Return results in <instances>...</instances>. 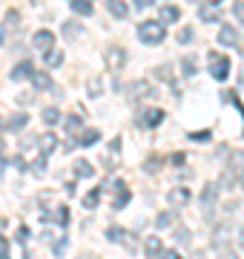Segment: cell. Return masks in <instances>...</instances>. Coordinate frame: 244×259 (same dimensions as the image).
Instances as JSON below:
<instances>
[{
    "label": "cell",
    "instance_id": "49",
    "mask_svg": "<svg viewBox=\"0 0 244 259\" xmlns=\"http://www.w3.org/2000/svg\"><path fill=\"white\" fill-rule=\"evenodd\" d=\"M118 150H121V136H118L115 141H109V153H118Z\"/></svg>",
    "mask_w": 244,
    "mask_h": 259
},
{
    "label": "cell",
    "instance_id": "29",
    "mask_svg": "<svg viewBox=\"0 0 244 259\" xmlns=\"http://www.w3.org/2000/svg\"><path fill=\"white\" fill-rule=\"evenodd\" d=\"M81 202H84L86 210H95V207L101 204V187H92V190H89V193H86L84 199H81Z\"/></svg>",
    "mask_w": 244,
    "mask_h": 259
},
{
    "label": "cell",
    "instance_id": "41",
    "mask_svg": "<svg viewBox=\"0 0 244 259\" xmlns=\"http://www.w3.org/2000/svg\"><path fill=\"white\" fill-rule=\"evenodd\" d=\"M158 259H181V250H175V248H164L158 253Z\"/></svg>",
    "mask_w": 244,
    "mask_h": 259
},
{
    "label": "cell",
    "instance_id": "27",
    "mask_svg": "<svg viewBox=\"0 0 244 259\" xmlns=\"http://www.w3.org/2000/svg\"><path fill=\"white\" fill-rule=\"evenodd\" d=\"M60 124L66 127V133H69V136H75L78 130L84 127V118H81V115H64V118H60Z\"/></svg>",
    "mask_w": 244,
    "mask_h": 259
},
{
    "label": "cell",
    "instance_id": "33",
    "mask_svg": "<svg viewBox=\"0 0 244 259\" xmlns=\"http://www.w3.org/2000/svg\"><path fill=\"white\" fill-rule=\"evenodd\" d=\"M118 245H124L127 250H138V239H135L130 231H124V236H121V242H118Z\"/></svg>",
    "mask_w": 244,
    "mask_h": 259
},
{
    "label": "cell",
    "instance_id": "12",
    "mask_svg": "<svg viewBox=\"0 0 244 259\" xmlns=\"http://www.w3.org/2000/svg\"><path fill=\"white\" fill-rule=\"evenodd\" d=\"M158 23H164V26H167V23H178L181 20V9L178 6H172V3H167V6H161L158 9Z\"/></svg>",
    "mask_w": 244,
    "mask_h": 259
},
{
    "label": "cell",
    "instance_id": "39",
    "mask_svg": "<svg viewBox=\"0 0 244 259\" xmlns=\"http://www.w3.org/2000/svg\"><path fill=\"white\" fill-rule=\"evenodd\" d=\"M155 78H164V81H167V83H175V81H172V69H169L167 64H164V66H158V69H155Z\"/></svg>",
    "mask_w": 244,
    "mask_h": 259
},
{
    "label": "cell",
    "instance_id": "13",
    "mask_svg": "<svg viewBox=\"0 0 244 259\" xmlns=\"http://www.w3.org/2000/svg\"><path fill=\"white\" fill-rule=\"evenodd\" d=\"M218 44H221V47H230V49H235L238 47V32H235V26H221L218 29Z\"/></svg>",
    "mask_w": 244,
    "mask_h": 259
},
{
    "label": "cell",
    "instance_id": "4",
    "mask_svg": "<svg viewBox=\"0 0 244 259\" xmlns=\"http://www.w3.org/2000/svg\"><path fill=\"white\" fill-rule=\"evenodd\" d=\"M221 9H224V0H201L198 3V20L201 23H218Z\"/></svg>",
    "mask_w": 244,
    "mask_h": 259
},
{
    "label": "cell",
    "instance_id": "14",
    "mask_svg": "<svg viewBox=\"0 0 244 259\" xmlns=\"http://www.w3.org/2000/svg\"><path fill=\"white\" fill-rule=\"evenodd\" d=\"M29 81H32V87H35V90H43V93H49V90H55V81H52V75L49 72H32V78H29Z\"/></svg>",
    "mask_w": 244,
    "mask_h": 259
},
{
    "label": "cell",
    "instance_id": "22",
    "mask_svg": "<svg viewBox=\"0 0 244 259\" xmlns=\"http://www.w3.org/2000/svg\"><path fill=\"white\" fill-rule=\"evenodd\" d=\"M161 250H164V242H161L158 236H147V242H144V253H147V259H158Z\"/></svg>",
    "mask_w": 244,
    "mask_h": 259
},
{
    "label": "cell",
    "instance_id": "32",
    "mask_svg": "<svg viewBox=\"0 0 244 259\" xmlns=\"http://www.w3.org/2000/svg\"><path fill=\"white\" fill-rule=\"evenodd\" d=\"M46 156H38L35 158V161H32V164H29V170H32V176H43V173H46Z\"/></svg>",
    "mask_w": 244,
    "mask_h": 259
},
{
    "label": "cell",
    "instance_id": "45",
    "mask_svg": "<svg viewBox=\"0 0 244 259\" xmlns=\"http://www.w3.org/2000/svg\"><path fill=\"white\" fill-rule=\"evenodd\" d=\"M132 3H135V9H150L155 0H132Z\"/></svg>",
    "mask_w": 244,
    "mask_h": 259
},
{
    "label": "cell",
    "instance_id": "3",
    "mask_svg": "<svg viewBox=\"0 0 244 259\" xmlns=\"http://www.w3.org/2000/svg\"><path fill=\"white\" fill-rule=\"evenodd\" d=\"M207 69L216 81H227L230 78V58L227 55H218V52H210L207 55Z\"/></svg>",
    "mask_w": 244,
    "mask_h": 259
},
{
    "label": "cell",
    "instance_id": "57",
    "mask_svg": "<svg viewBox=\"0 0 244 259\" xmlns=\"http://www.w3.org/2000/svg\"><path fill=\"white\" fill-rule=\"evenodd\" d=\"M190 3H201V0H190Z\"/></svg>",
    "mask_w": 244,
    "mask_h": 259
},
{
    "label": "cell",
    "instance_id": "30",
    "mask_svg": "<svg viewBox=\"0 0 244 259\" xmlns=\"http://www.w3.org/2000/svg\"><path fill=\"white\" fill-rule=\"evenodd\" d=\"M175 40H178L181 47L193 44V40H196V32H193V26H181V29H178V35H175Z\"/></svg>",
    "mask_w": 244,
    "mask_h": 259
},
{
    "label": "cell",
    "instance_id": "17",
    "mask_svg": "<svg viewBox=\"0 0 244 259\" xmlns=\"http://www.w3.org/2000/svg\"><path fill=\"white\" fill-rule=\"evenodd\" d=\"M69 222H72L69 204H57L55 213H52V225H57V228H69Z\"/></svg>",
    "mask_w": 244,
    "mask_h": 259
},
{
    "label": "cell",
    "instance_id": "10",
    "mask_svg": "<svg viewBox=\"0 0 244 259\" xmlns=\"http://www.w3.org/2000/svg\"><path fill=\"white\" fill-rule=\"evenodd\" d=\"M112 187L115 190H118V196H115V202H112V210H124V207H127V204H130V190H127V185H124L121 179H115L112 182Z\"/></svg>",
    "mask_w": 244,
    "mask_h": 259
},
{
    "label": "cell",
    "instance_id": "2",
    "mask_svg": "<svg viewBox=\"0 0 244 259\" xmlns=\"http://www.w3.org/2000/svg\"><path fill=\"white\" fill-rule=\"evenodd\" d=\"M164 121V110L161 107H141V112L135 115V124L141 130H158Z\"/></svg>",
    "mask_w": 244,
    "mask_h": 259
},
{
    "label": "cell",
    "instance_id": "6",
    "mask_svg": "<svg viewBox=\"0 0 244 259\" xmlns=\"http://www.w3.org/2000/svg\"><path fill=\"white\" fill-rule=\"evenodd\" d=\"M32 72H35V66H32V61H18V64L12 66L9 78H12L15 83H23V81H29V78H32Z\"/></svg>",
    "mask_w": 244,
    "mask_h": 259
},
{
    "label": "cell",
    "instance_id": "44",
    "mask_svg": "<svg viewBox=\"0 0 244 259\" xmlns=\"http://www.w3.org/2000/svg\"><path fill=\"white\" fill-rule=\"evenodd\" d=\"M218 259H238L233 248H218Z\"/></svg>",
    "mask_w": 244,
    "mask_h": 259
},
{
    "label": "cell",
    "instance_id": "38",
    "mask_svg": "<svg viewBox=\"0 0 244 259\" xmlns=\"http://www.w3.org/2000/svg\"><path fill=\"white\" fill-rule=\"evenodd\" d=\"M86 93H89V98H98V95L103 93V81H101V78H95L92 87H86Z\"/></svg>",
    "mask_w": 244,
    "mask_h": 259
},
{
    "label": "cell",
    "instance_id": "19",
    "mask_svg": "<svg viewBox=\"0 0 244 259\" xmlns=\"http://www.w3.org/2000/svg\"><path fill=\"white\" fill-rule=\"evenodd\" d=\"M69 9H72V15H78V18H89L92 15V0H69Z\"/></svg>",
    "mask_w": 244,
    "mask_h": 259
},
{
    "label": "cell",
    "instance_id": "18",
    "mask_svg": "<svg viewBox=\"0 0 244 259\" xmlns=\"http://www.w3.org/2000/svg\"><path fill=\"white\" fill-rule=\"evenodd\" d=\"M38 144H40V156H49V153H55V147H57L55 133H52V130H46V133H43V136L38 139Z\"/></svg>",
    "mask_w": 244,
    "mask_h": 259
},
{
    "label": "cell",
    "instance_id": "31",
    "mask_svg": "<svg viewBox=\"0 0 244 259\" xmlns=\"http://www.w3.org/2000/svg\"><path fill=\"white\" fill-rule=\"evenodd\" d=\"M181 72L187 75V78H193V75L198 72V64H196V58H193V55L181 58Z\"/></svg>",
    "mask_w": 244,
    "mask_h": 259
},
{
    "label": "cell",
    "instance_id": "15",
    "mask_svg": "<svg viewBox=\"0 0 244 259\" xmlns=\"http://www.w3.org/2000/svg\"><path fill=\"white\" fill-rule=\"evenodd\" d=\"M130 95L132 98H152V95H155V87H152L150 81H132Z\"/></svg>",
    "mask_w": 244,
    "mask_h": 259
},
{
    "label": "cell",
    "instance_id": "23",
    "mask_svg": "<svg viewBox=\"0 0 244 259\" xmlns=\"http://www.w3.org/2000/svg\"><path fill=\"white\" fill-rule=\"evenodd\" d=\"M43 64H46L49 69H57V66H64V52L52 47L49 52H43Z\"/></svg>",
    "mask_w": 244,
    "mask_h": 259
},
{
    "label": "cell",
    "instance_id": "40",
    "mask_svg": "<svg viewBox=\"0 0 244 259\" xmlns=\"http://www.w3.org/2000/svg\"><path fill=\"white\" fill-rule=\"evenodd\" d=\"M233 18L244 23V0H233Z\"/></svg>",
    "mask_w": 244,
    "mask_h": 259
},
{
    "label": "cell",
    "instance_id": "16",
    "mask_svg": "<svg viewBox=\"0 0 244 259\" xmlns=\"http://www.w3.org/2000/svg\"><path fill=\"white\" fill-rule=\"evenodd\" d=\"M106 9L112 15L115 20H127L130 18V6H127V0H106Z\"/></svg>",
    "mask_w": 244,
    "mask_h": 259
},
{
    "label": "cell",
    "instance_id": "20",
    "mask_svg": "<svg viewBox=\"0 0 244 259\" xmlns=\"http://www.w3.org/2000/svg\"><path fill=\"white\" fill-rule=\"evenodd\" d=\"M60 118H64V112L57 110V107H43V110H40V121H43L46 127H55V124H60Z\"/></svg>",
    "mask_w": 244,
    "mask_h": 259
},
{
    "label": "cell",
    "instance_id": "48",
    "mask_svg": "<svg viewBox=\"0 0 244 259\" xmlns=\"http://www.w3.org/2000/svg\"><path fill=\"white\" fill-rule=\"evenodd\" d=\"M78 147V141L75 139H69V141H64V153H72V150Z\"/></svg>",
    "mask_w": 244,
    "mask_h": 259
},
{
    "label": "cell",
    "instance_id": "42",
    "mask_svg": "<svg viewBox=\"0 0 244 259\" xmlns=\"http://www.w3.org/2000/svg\"><path fill=\"white\" fill-rule=\"evenodd\" d=\"M15 239H18V242H20V245H23V242H26V239H29V228H26V225H20L18 231H15Z\"/></svg>",
    "mask_w": 244,
    "mask_h": 259
},
{
    "label": "cell",
    "instance_id": "25",
    "mask_svg": "<svg viewBox=\"0 0 244 259\" xmlns=\"http://www.w3.org/2000/svg\"><path fill=\"white\" fill-rule=\"evenodd\" d=\"M172 225H175V210H161L158 216H155V228H158V231H167Z\"/></svg>",
    "mask_w": 244,
    "mask_h": 259
},
{
    "label": "cell",
    "instance_id": "58",
    "mask_svg": "<svg viewBox=\"0 0 244 259\" xmlns=\"http://www.w3.org/2000/svg\"><path fill=\"white\" fill-rule=\"evenodd\" d=\"M0 130H3V118H0Z\"/></svg>",
    "mask_w": 244,
    "mask_h": 259
},
{
    "label": "cell",
    "instance_id": "9",
    "mask_svg": "<svg viewBox=\"0 0 244 259\" xmlns=\"http://www.w3.org/2000/svg\"><path fill=\"white\" fill-rule=\"evenodd\" d=\"M60 35L66 40H78V37H84V23L81 20H64L60 23Z\"/></svg>",
    "mask_w": 244,
    "mask_h": 259
},
{
    "label": "cell",
    "instance_id": "11",
    "mask_svg": "<svg viewBox=\"0 0 244 259\" xmlns=\"http://www.w3.org/2000/svg\"><path fill=\"white\" fill-rule=\"evenodd\" d=\"M106 64H109V69H124L127 66V52L121 47H109L106 49Z\"/></svg>",
    "mask_w": 244,
    "mask_h": 259
},
{
    "label": "cell",
    "instance_id": "34",
    "mask_svg": "<svg viewBox=\"0 0 244 259\" xmlns=\"http://www.w3.org/2000/svg\"><path fill=\"white\" fill-rule=\"evenodd\" d=\"M158 170H161V158L158 156H152V158L144 161V173H150V176H152V173H158Z\"/></svg>",
    "mask_w": 244,
    "mask_h": 259
},
{
    "label": "cell",
    "instance_id": "43",
    "mask_svg": "<svg viewBox=\"0 0 244 259\" xmlns=\"http://www.w3.org/2000/svg\"><path fill=\"white\" fill-rule=\"evenodd\" d=\"M190 139L193 141H210L213 139V133H210V130H204V133H190Z\"/></svg>",
    "mask_w": 244,
    "mask_h": 259
},
{
    "label": "cell",
    "instance_id": "26",
    "mask_svg": "<svg viewBox=\"0 0 244 259\" xmlns=\"http://www.w3.org/2000/svg\"><path fill=\"white\" fill-rule=\"evenodd\" d=\"M3 29H6V32H18V29H20V12L18 9L6 12V18H3Z\"/></svg>",
    "mask_w": 244,
    "mask_h": 259
},
{
    "label": "cell",
    "instance_id": "36",
    "mask_svg": "<svg viewBox=\"0 0 244 259\" xmlns=\"http://www.w3.org/2000/svg\"><path fill=\"white\" fill-rule=\"evenodd\" d=\"M121 236H124V228H118V225L106 228V239H109V242H115V245H118V242H121Z\"/></svg>",
    "mask_w": 244,
    "mask_h": 259
},
{
    "label": "cell",
    "instance_id": "8",
    "mask_svg": "<svg viewBox=\"0 0 244 259\" xmlns=\"http://www.w3.org/2000/svg\"><path fill=\"white\" fill-rule=\"evenodd\" d=\"M218 196H221V190H218V185L216 182H207L204 187H201V207H216V202H218Z\"/></svg>",
    "mask_w": 244,
    "mask_h": 259
},
{
    "label": "cell",
    "instance_id": "46",
    "mask_svg": "<svg viewBox=\"0 0 244 259\" xmlns=\"http://www.w3.org/2000/svg\"><path fill=\"white\" fill-rule=\"evenodd\" d=\"M169 161H172V164H175V167H181V164H184V161H187V156H184V153H175V156L169 158Z\"/></svg>",
    "mask_w": 244,
    "mask_h": 259
},
{
    "label": "cell",
    "instance_id": "54",
    "mask_svg": "<svg viewBox=\"0 0 244 259\" xmlns=\"http://www.w3.org/2000/svg\"><path fill=\"white\" fill-rule=\"evenodd\" d=\"M3 150H6V144H3V139H0V158H3Z\"/></svg>",
    "mask_w": 244,
    "mask_h": 259
},
{
    "label": "cell",
    "instance_id": "35",
    "mask_svg": "<svg viewBox=\"0 0 244 259\" xmlns=\"http://www.w3.org/2000/svg\"><path fill=\"white\" fill-rule=\"evenodd\" d=\"M175 242H181V245H190V242H193V233H190V228H175Z\"/></svg>",
    "mask_w": 244,
    "mask_h": 259
},
{
    "label": "cell",
    "instance_id": "7",
    "mask_svg": "<svg viewBox=\"0 0 244 259\" xmlns=\"http://www.w3.org/2000/svg\"><path fill=\"white\" fill-rule=\"evenodd\" d=\"M32 47L40 49V52H49V49L55 47V35H52L49 29H38V32L32 35Z\"/></svg>",
    "mask_w": 244,
    "mask_h": 259
},
{
    "label": "cell",
    "instance_id": "28",
    "mask_svg": "<svg viewBox=\"0 0 244 259\" xmlns=\"http://www.w3.org/2000/svg\"><path fill=\"white\" fill-rule=\"evenodd\" d=\"M98 141H101V130H86L84 136H81V139H78V147H92V144H98Z\"/></svg>",
    "mask_w": 244,
    "mask_h": 259
},
{
    "label": "cell",
    "instance_id": "1",
    "mask_svg": "<svg viewBox=\"0 0 244 259\" xmlns=\"http://www.w3.org/2000/svg\"><path fill=\"white\" fill-rule=\"evenodd\" d=\"M164 37H167V29H164V23H158L155 18L138 23V40H141L144 47H161Z\"/></svg>",
    "mask_w": 244,
    "mask_h": 259
},
{
    "label": "cell",
    "instance_id": "56",
    "mask_svg": "<svg viewBox=\"0 0 244 259\" xmlns=\"http://www.w3.org/2000/svg\"><path fill=\"white\" fill-rule=\"evenodd\" d=\"M3 228H6V219H0V231H3Z\"/></svg>",
    "mask_w": 244,
    "mask_h": 259
},
{
    "label": "cell",
    "instance_id": "37",
    "mask_svg": "<svg viewBox=\"0 0 244 259\" xmlns=\"http://www.w3.org/2000/svg\"><path fill=\"white\" fill-rule=\"evenodd\" d=\"M66 245H69V239H66V236H60V239H55V242H52V253H55V256H64Z\"/></svg>",
    "mask_w": 244,
    "mask_h": 259
},
{
    "label": "cell",
    "instance_id": "47",
    "mask_svg": "<svg viewBox=\"0 0 244 259\" xmlns=\"http://www.w3.org/2000/svg\"><path fill=\"white\" fill-rule=\"evenodd\" d=\"M12 164H15V167H18V170H20V173H23V170H26V158H23V156H18V158H15V161H12Z\"/></svg>",
    "mask_w": 244,
    "mask_h": 259
},
{
    "label": "cell",
    "instance_id": "24",
    "mask_svg": "<svg viewBox=\"0 0 244 259\" xmlns=\"http://www.w3.org/2000/svg\"><path fill=\"white\" fill-rule=\"evenodd\" d=\"M72 170H75V179H89L95 176V167L86 161V158H78L75 164H72Z\"/></svg>",
    "mask_w": 244,
    "mask_h": 259
},
{
    "label": "cell",
    "instance_id": "53",
    "mask_svg": "<svg viewBox=\"0 0 244 259\" xmlns=\"http://www.w3.org/2000/svg\"><path fill=\"white\" fill-rule=\"evenodd\" d=\"M9 248V245H6V239H3V236H0V250H6Z\"/></svg>",
    "mask_w": 244,
    "mask_h": 259
},
{
    "label": "cell",
    "instance_id": "5",
    "mask_svg": "<svg viewBox=\"0 0 244 259\" xmlns=\"http://www.w3.org/2000/svg\"><path fill=\"white\" fill-rule=\"evenodd\" d=\"M26 127H29V112H23V110L12 112L9 118L3 121V130H6V133H23Z\"/></svg>",
    "mask_w": 244,
    "mask_h": 259
},
{
    "label": "cell",
    "instance_id": "52",
    "mask_svg": "<svg viewBox=\"0 0 244 259\" xmlns=\"http://www.w3.org/2000/svg\"><path fill=\"white\" fill-rule=\"evenodd\" d=\"M190 259H204V253H201V250H196V253H193Z\"/></svg>",
    "mask_w": 244,
    "mask_h": 259
},
{
    "label": "cell",
    "instance_id": "21",
    "mask_svg": "<svg viewBox=\"0 0 244 259\" xmlns=\"http://www.w3.org/2000/svg\"><path fill=\"white\" fill-rule=\"evenodd\" d=\"M167 199H169L172 207H184V204L190 202V190H187V187H175V190H169V193H167Z\"/></svg>",
    "mask_w": 244,
    "mask_h": 259
},
{
    "label": "cell",
    "instance_id": "51",
    "mask_svg": "<svg viewBox=\"0 0 244 259\" xmlns=\"http://www.w3.org/2000/svg\"><path fill=\"white\" fill-rule=\"evenodd\" d=\"M238 248H244V228L238 231Z\"/></svg>",
    "mask_w": 244,
    "mask_h": 259
},
{
    "label": "cell",
    "instance_id": "50",
    "mask_svg": "<svg viewBox=\"0 0 244 259\" xmlns=\"http://www.w3.org/2000/svg\"><path fill=\"white\" fill-rule=\"evenodd\" d=\"M0 47H6V29L0 26Z\"/></svg>",
    "mask_w": 244,
    "mask_h": 259
},
{
    "label": "cell",
    "instance_id": "55",
    "mask_svg": "<svg viewBox=\"0 0 244 259\" xmlns=\"http://www.w3.org/2000/svg\"><path fill=\"white\" fill-rule=\"evenodd\" d=\"M0 259H9V253H6V250H0Z\"/></svg>",
    "mask_w": 244,
    "mask_h": 259
}]
</instances>
